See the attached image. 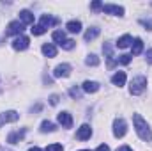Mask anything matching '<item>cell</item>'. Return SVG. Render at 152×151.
<instances>
[{
	"label": "cell",
	"mask_w": 152,
	"mask_h": 151,
	"mask_svg": "<svg viewBox=\"0 0 152 151\" xmlns=\"http://www.w3.org/2000/svg\"><path fill=\"white\" fill-rule=\"evenodd\" d=\"M20 20H21V23H23V25H32V23H34V14H32L30 11H27V9H25V11H21V13H20Z\"/></svg>",
	"instance_id": "obj_14"
},
{
	"label": "cell",
	"mask_w": 152,
	"mask_h": 151,
	"mask_svg": "<svg viewBox=\"0 0 152 151\" xmlns=\"http://www.w3.org/2000/svg\"><path fill=\"white\" fill-rule=\"evenodd\" d=\"M92 9H103V4L101 2H94L92 4Z\"/></svg>",
	"instance_id": "obj_33"
},
{
	"label": "cell",
	"mask_w": 152,
	"mask_h": 151,
	"mask_svg": "<svg viewBox=\"0 0 152 151\" xmlns=\"http://www.w3.org/2000/svg\"><path fill=\"white\" fill-rule=\"evenodd\" d=\"M90 135H92V128H90L88 124H81L80 130L76 132V137H78L80 141H87V139H90Z\"/></svg>",
	"instance_id": "obj_9"
},
{
	"label": "cell",
	"mask_w": 152,
	"mask_h": 151,
	"mask_svg": "<svg viewBox=\"0 0 152 151\" xmlns=\"http://www.w3.org/2000/svg\"><path fill=\"white\" fill-rule=\"evenodd\" d=\"M117 151H133L129 146H120V148H117Z\"/></svg>",
	"instance_id": "obj_35"
},
{
	"label": "cell",
	"mask_w": 152,
	"mask_h": 151,
	"mask_svg": "<svg viewBox=\"0 0 152 151\" xmlns=\"http://www.w3.org/2000/svg\"><path fill=\"white\" fill-rule=\"evenodd\" d=\"M50 103H51V105H57V103H58V96H57V94H51V96H50Z\"/></svg>",
	"instance_id": "obj_31"
},
{
	"label": "cell",
	"mask_w": 152,
	"mask_h": 151,
	"mask_svg": "<svg viewBox=\"0 0 152 151\" xmlns=\"http://www.w3.org/2000/svg\"><path fill=\"white\" fill-rule=\"evenodd\" d=\"M126 132H127V126H126V121L124 119H120V117H117L113 121V135L117 139H120V137H124L126 135Z\"/></svg>",
	"instance_id": "obj_3"
},
{
	"label": "cell",
	"mask_w": 152,
	"mask_h": 151,
	"mask_svg": "<svg viewBox=\"0 0 152 151\" xmlns=\"http://www.w3.org/2000/svg\"><path fill=\"white\" fill-rule=\"evenodd\" d=\"M53 75L57 76V78H66V76L71 75V66H69V64H58V66L55 68Z\"/></svg>",
	"instance_id": "obj_8"
},
{
	"label": "cell",
	"mask_w": 152,
	"mask_h": 151,
	"mask_svg": "<svg viewBox=\"0 0 152 151\" xmlns=\"http://www.w3.org/2000/svg\"><path fill=\"white\" fill-rule=\"evenodd\" d=\"M25 30V25L21 21H11L7 27V36H21V32Z\"/></svg>",
	"instance_id": "obj_4"
},
{
	"label": "cell",
	"mask_w": 152,
	"mask_h": 151,
	"mask_svg": "<svg viewBox=\"0 0 152 151\" xmlns=\"http://www.w3.org/2000/svg\"><path fill=\"white\" fill-rule=\"evenodd\" d=\"M131 57H133V55H126V53H124V55H118V62L126 66V64H129V62H131Z\"/></svg>",
	"instance_id": "obj_27"
},
{
	"label": "cell",
	"mask_w": 152,
	"mask_h": 151,
	"mask_svg": "<svg viewBox=\"0 0 152 151\" xmlns=\"http://www.w3.org/2000/svg\"><path fill=\"white\" fill-rule=\"evenodd\" d=\"M41 132L46 133V132H55V124L51 121H42L41 123Z\"/></svg>",
	"instance_id": "obj_22"
},
{
	"label": "cell",
	"mask_w": 152,
	"mask_h": 151,
	"mask_svg": "<svg viewBox=\"0 0 152 151\" xmlns=\"http://www.w3.org/2000/svg\"><path fill=\"white\" fill-rule=\"evenodd\" d=\"M67 30H69L71 34H78V32L81 30V23H80V21H76V20L69 21V23H67Z\"/></svg>",
	"instance_id": "obj_21"
},
{
	"label": "cell",
	"mask_w": 152,
	"mask_h": 151,
	"mask_svg": "<svg viewBox=\"0 0 152 151\" xmlns=\"http://www.w3.org/2000/svg\"><path fill=\"white\" fill-rule=\"evenodd\" d=\"M83 91L85 93H97L99 91V84L92 82V80H85L83 82Z\"/></svg>",
	"instance_id": "obj_15"
},
{
	"label": "cell",
	"mask_w": 152,
	"mask_h": 151,
	"mask_svg": "<svg viewBox=\"0 0 152 151\" xmlns=\"http://www.w3.org/2000/svg\"><path fill=\"white\" fill-rule=\"evenodd\" d=\"M142 50H143V41L138 38L133 41V44H131V52H133V55H140L142 53Z\"/></svg>",
	"instance_id": "obj_18"
},
{
	"label": "cell",
	"mask_w": 152,
	"mask_h": 151,
	"mask_svg": "<svg viewBox=\"0 0 152 151\" xmlns=\"http://www.w3.org/2000/svg\"><path fill=\"white\" fill-rule=\"evenodd\" d=\"M131 43H133V38H131L129 34H124L122 38H118V41H117V46H118V48H127Z\"/></svg>",
	"instance_id": "obj_19"
},
{
	"label": "cell",
	"mask_w": 152,
	"mask_h": 151,
	"mask_svg": "<svg viewBox=\"0 0 152 151\" xmlns=\"http://www.w3.org/2000/svg\"><path fill=\"white\" fill-rule=\"evenodd\" d=\"M101 11L106 13V14H115V16H122V14H124V7H120V5H113V4H104Z\"/></svg>",
	"instance_id": "obj_6"
},
{
	"label": "cell",
	"mask_w": 152,
	"mask_h": 151,
	"mask_svg": "<svg viewBox=\"0 0 152 151\" xmlns=\"http://www.w3.org/2000/svg\"><path fill=\"white\" fill-rule=\"evenodd\" d=\"M58 123L64 126V128H71L73 126V117L69 112H60L58 114Z\"/></svg>",
	"instance_id": "obj_11"
},
{
	"label": "cell",
	"mask_w": 152,
	"mask_h": 151,
	"mask_svg": "<svg viewBox=\"0 0 152 151\" xmlns=\"http://www.w3.org/2000/svg\"><path fill=\"white\" fill-rule=\"evenodd\" d=\"M28 44H30V39L27 38V36H18L12 41V48L14 50H27Z\"/></svg>",
	"instance_id": "obj_7"
},
{
	"label": "cell",
	"mask_w": 152,
	"mask_h": 151,
	"mask_svg": "<svg viewBox=\"0 0 152 151\" xmlns=\"http://www.w3.org/2000/svg\"><path fill=\"white\" fill-rule=\"evenodd\" d=\"M145 59H147V62H149V64H152V48L145 53Z\"/></svg>",
	"instance_id": "obj_32"
},
{
	"label": "cell",
	"mask_w": 152,
	"mask_h": 151,
	"mask_svg": "<svg viewBox=\"0 0 152 151\" xmlns=\"http://www.w3.org/2000/svg\"><path fill=\"white\" fill-rule=\"evenodd\" d=\"M97 36H99V29H97V27H92V29H88V30L85 32L83 38H85V41H92V39H96Z\"/></svg>",
	"instance_id": "obj_20"
},
{
	"label": "cell",
	"mask_w": 152,
	"mask_h": 151,
	"mask_svg": "<svg viewBox=\"0 0 152 151\" xmlns=\"http://www.w3.org/2000/svg\"><path fill=\"white\" fill-rule=\"evenodd\" d=\"M133 121H134V130H136L138 137L142 141H145V142L152 141V132H151V128H149V124H147V121L140 114H134L133 115Z\"/></svg>",
	"instance_id": "obj_1"
},
{
	"label": "cell",
	"mask_w": 152,
	"mask_h": 151,
	"mask_svg": "<svg viewBox=\"0 0 152 151\" xmlns=\"http://www.w3.org/2000/svg\"><path fill=\"white\" fill-rule=\"evenodd\" d=\"M25 132H27V130L23 128V130H18V132H12V133H9V137H7V142H9V144H18V142H20V141L25 137Z\"/></svg>",
	"instance_id": "obj_10"
},
{
	"label": "cell",
	"mask_w": 152,
	"mask_h": 151,
	"mask_svg": "<svg viewBox=\"0 0 152 151\" xmlns=\"http://www.w3.org/2000/svg\"><path fill=\"white\" fill-rule=\"evenodd\" d=\"M140 23H142L143 27H147L149 30H152V20H140Z\"/></svg>",
	"instance_id": "obj_30"
},
{
	"label": "cell",
	"mask_w": 152,
	"mask_h": 151,
	"mask_svg": "<svg viewBox=\"0 0 152 151\" xmlns=\"http://www.w3.org/2000/svg\"><path fill=\"white\" fill-rule=\"evenodd\" d=\"M44 151H64L62 144H51V146H46Z\"/></svg>",
	"instance_id": "obj_28"
},
{
	"label": "cell",
	"mask_w": 152,
	"mask_h": 151,
	"mask_svg": "<svg viewBox=\"0 0 152 151\" xmlns=\"http://www.w3.org/2000/svg\"><path fill=\"white\" fill-rule=\"evenodd\" d=\"M30 30H32V34H34V36H41V34H44V32H46V29H44L42 25H32V29H30Z\"/></svg>",
	"instance_id": "obj_25"
},
{
	"label": "cell",
	"mask_w": 152,
	"mask_h": 151,
	"mask_svg": "<svg viewBox=\"0 0 152 151\" xmlns=\"http://www.w3.org/2000/svg\"><path fill=\"white\" fill-rule=\"evenodd\" d=\"M53 41L58 43V44H62V43L66 41V32H64V30H55V32H53Z\"/></svg>",
	"instance_id": "obj_23"
},
{
	"label": "cell",
	"mask_w": 152,
	"mask_h": 151,
	"mask_svg": "<svg viewBox=\"0 0 152 151\" xmlns=\"http://www.w3.org/2000/svg\"><path fill=\"white\" fill-rule=\"evenodd\" d=\"M28 151H41V150H39L37 146H34V148H28Z\"/></svg>",
	"instance_id": "obj_36"
},
{
	"label": "cell",
	"mask_w": 152,
	"mask_h": 151,
	"mask_svg": "<svg viewBox=\"0 0 152 151\" xmlns=\"http://www.w3.org/2000/svg\"><path fill=\"white\" fill-rule=\"evenodd\" d=\"M41 50H42V53H44L48 59H53V57L57 55V48H55V44H51V43H44Z\"/></svg>",
	"instance_id": "obj_12"
},
{
	"label": "cell",
	"mask_w": 152,
	"mask_h": 151,
	"mask_svg": "<svg viewBox=\"0 0 152 151\" xmlns=\"http://www.w3.org/2000/svg\"><path fill=\"white\" fill-rule=\"evenodd\" d=\"M85 62H87V66H97V64H99V57L92 53V55H88V57H87V61H85Z\"/></svg>",
	"instance_id": "obj_24"
},
{
	"label": "cell",
	"mask_w": 152,
	"mask_h": 151,
	"mask_svg": "<svg viewBox=\"0 0 152 151\" xmlns=\"http://www.w3.org/2000/svg\"><path fill=\"white\" fill-rule=\"evenodd\" d=\"M20 119V114L16 112V110H7V112L0 114V126L4 124V123H14V121H18Z\"/></svg>",
	"instance_id": "obj_5"
},
{
	"label": "cell",
	"mask_w": 152,
	"mask_h": 151,
	"mask_svg": "<svg viewBox=\"0 0 152 151\" xmlns=\"http://www.w3.org/2000/svg\"><path fill=\"white\" fill-rule=\"evenodd\" d=\"M145 87H147V78H145V76H134V78L131 80L129 93L134 94V96H138V94H142V93L145 91Z\"/></svg>",
	"instance_id": "obj_2"
},
{
	"label": "cell",
	"mask_w": 152,
	"mask_h": 151,
	"mask_svg": "<svg viewBox=\"0 0 152 151\" xmlns=\"http://www.w3.org/2000/svg\"><path fill=\"white\" fill-rule=\"evenodd\" d=\"M81 151H88V150H81Z\"/></svg>",
	"instance_id": "obj_37"
},
{
	"label": "cell",
	"mask_w": 152,
	"mask_h": 151,
	"mask_svg": "<svg viewBox=\"0 0 152 151\" xmlns=\"http://www.w3.org/2000/svg\"><path fill=\"white\" fill-rule=\"evenodd\" d=\"M103 52H104V55H106V59H108V66L112 68L115 64V61H113V50H112V44L110 43H104L103 44Z\"/></svg>",
	"instance_id": "obj_13"
},
{
	"label": "cell",
	"mask_w": 152,
	"mask_h": 151,
	"mask_svg": "<svg viewBox=\"0 0 152 151\" xmlns=\"http://www.w3.org/2000/svg\"><path fill=\"white\" fill-rule=\"evenodd\" d=\"M69 94H71V98H80V96H81V93H80L78 87H71V89H69Z\"/></svg>",
	"instance_id": "obj_29"
},
{
	"label": "cell",
	"mask_w": 152,
	"mask_h": 151,
	"mask_svg": "<svg viewBox=\"0 0 152 151\" xmlns=\"http://www.w3.org/2000/svg\"><path fill=\"white\" fill-rule=\"evenodd\" d=\"M112 84H113V85H118V87H122V85L126 84V73H124V71H117V73L112 76Z\"/></svg>",
	"instance_id": "obj_16"
},
{
	"label": "cell",
	"mask_w": 152,
	"mask_h": 151,
	"mask_svg": "<svg viewBox=\"0 0 152 151\" xmlns=\"http://www.w3.org/2000/svg\"><path fill=\"white\" fill-rule=\"evenodd\" d=\"M60 46H62L64 50H73V48H75V41H73V39H66Z\"/></svg>",
	"instance_id": "obj_26"
},
{
	"label": "cell",
	"mask_w": 152,
	"mask_h": 151,
	"mask_svg": "<svg viewBox=\"0 0 152 151\" xmlns=\"http://www.w3.org/2000/svg\"><path fill=\"white\" fill-rule=\"evenodd\" d=\"M96 151H110V148H108L106 144H101V146H99V148H97Z\"/></svg>",
	"instance_id": "obj_34"
},
{
	"label": "cell",
	"mask_w": 152,
	"mask_h": 151,
	"mask_svg": "<svg viewBox=\"0 0 152 151\" xmlns=\"http://www.w3.org/2000/svg\"><path fill=\"white\" fill-rule=\"evenodd\" d=\"M57 23H58V20L51 18L50 14H42V16H41V23H39V25H42V27L46 29V27H51V25H57Z\"/></svg>",
	"instance_id": "obj_17"
}]
</instances>
